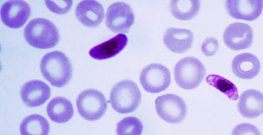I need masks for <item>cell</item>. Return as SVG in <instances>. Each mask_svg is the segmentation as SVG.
I'll use <instances>...</instances> for the list:
<instances>
[{
	"mask_svg": "<svg viewBox=\"0 0 263 135\" xmlns=\"http://www.w3.org/2000/svg\"><path fill=\"white\" fill-rule=\"evenodd\" d=\"M232 134H260L258 129L251 124L242 123L235 127Z\"/></svg>",
	"mask_w": 263,
	"mask_h": 135,
	"instance_id": "cell-25",
	"label": "cell"
},
{
	"mask_svg": "<svg viewBox=\"0 0 263 135\" xmlns=\"http://www.w3.org/2000/svg\"><path fill=\"white\" fill-rule=\"evenodd\" d=\"M201 2L199 0H173L169 9L173 16L178 20L190 21L200 11Z\"/></svg>",
	"mask_w": 263,
	"mask_h": 135,
	"instance_id": "cell-19",
	"label": "cell"
},
{
	"mask_svg": "<svg viewBox=\"0 0 263 135\" xmlns=\"http://www.w3.org/2000/svg\"><path fill=\"white\" fill-rule=\"evenodd\" d=\"M24 36L28 44L42 50L51 49L60 40L57 27L44 18H36L30 21L25 28Z\"/></svg>",
	"mask_w": 263,
	"mask_h": 135,
	"instance_id": "cell-2",
	"label": "cell"
},
{
	"mask_svg": "<svg viewBox=\"0 0 263 135\" xmlns=\"http://www.w3.org/2000/svg\"><path fill=\"white\" fill-rule=\"evenodd\" d=\"M261 0H228L225 8L232 17L248 22L256 20L262 11Z\"/></svg>",
	"mask_w": 263,
	"mask_h": 135,
	"instance_id": "cell-11",
	"label": "cell"
},
{
	"mask_svg": "<svg viewBox=\"0 0 263 135\" xmlns=\"http://www.w3.org/2000/svg\"><path fill=\"white\" fill-rule=\"evenodd\" d=\"M202 51L208 56H212L218 52L219 49V44L214 37L206 38L202 45Z\"/></svg>",
	"mask_w": 263,
	"mask_h": 135,
	"instance_id": "cell-24",
	"label": "cell"
},
{
	"mask_svg": "<svg viewBox=\"0 0 263 135\" xmlns=\"http://www.w3.org/2000/svg\"><path fill=\"white\" fill-rule=\"evenodd\" d=\"M127 36L119 34L110 40L92 48L89 54L93 59L105 60L118 55L128 44Z\"/></svg>",
	"mask_w": 263,
	"mask_h": 135,
	"instance_id": "cell-17",
	"label": "cell"
},
{
	"mask_svg": "<svg viewBox=\"0 0 263 135\" xmlns=\"http://www.w3.org/2000/svg\"><path fill=\"white\" fill-rule=\"evenodd\" d=\"M40 69L44 78L56 88H61L71 81L73 69L68 57L55 51L45 54L41 62Z\"/></svg>",
	"mask_w": 263,
	"mask_h": 135,
	"instance_id": "cell-1",
	"label": "cell"
},
{
	"mask_svg": "<svg viewBox=\"0 0 263 135\" xmlns=\"http://www.w3.org/2000/svg\"><path fill=\"white\" fill-rule=\"evenodd\" d=\"M155 104L159 117L167 123H180L186 117L187 106L180 96L174 94L159 96L156 99Z\"/></svg>",
	"mask_w": 263,
	"mask_h": 135,
	"instance_id": "cell-6",
	"label": "cell"
},
{
	"mask_svg": "<svg viewBox=\"0 0 263 135\" xmlns=\"http://www.w3.org/2000/svg\"><path fill=\"white\" fill-rule=\"evenodd\" d=\"M143 131L142 121L135 117L125 118L117 125V133L119 135H140Z\"/></svg>",
	"mask_w": 263,
	"mask_h": 135,
	"instance_id": "cell-22",
	"label": "cell"
},
{
	"mask_svg": "<svg viewBox=\"0 0 263 135\" xmlns=\"http://www.w3.org/2000/svg\"><path fill=\"white\" fill-rule=\"evenodd\" d=\"M206 73L205 67L201 61L195 57L187 56L176 64L175 80L182 89L192 90L202 82Z\"/></svg>",
	"mask_w": 263,
	"mask_h": 135,
	"instance_id": "cell-4",
	"label": "cell"
},
{
	"mask_svg": "<svg viewBox=\"0 0 263 135\" xmlns=\"http://www.w3.org/2000/svg\"><path fill=\"white\" fill-rule=\"evenodd\" d=\"M260 63L254 54L245 53L234 57L232 63L234 74L242 80L255 78L260 70Z\"/></svg>",
	"mask_w": 263,
	"mask_h": 135,
	"instance_id": "cell-15",
	"label": "cell"
},
{
	"mask_svg": "<svg viewBox=\"0 0 263 135\" xmlns=\"http://www.w3.org/2000/svg\"><path fill=\"white\" fill-rule=\"evenodd\" d=\"M135 21L134 13L131 7L123 2L116 3L108 8L106 25L115 33H127Z\"/></svg>",
	"mask_w": 263,
	"mask_h": 135,
	"instance_id": "cell-8",
	"label": "cell"
},
{
	"mask_svg": "<svg viewBox=\"0 0 263 135\" xmlns=\"http://www.w3.org/2000/svg\"><path fill=\"white\" fill-rule=\"evenodd\" d=\"M20 131L22 135H47L50 131V124L42 115L33 114L22 121Z\"/></svg>",
	"mask_w": 263,
	"mask_h": 135,
	"instance_id": "cell-20",
	"label": "cell"
},
{
	"mask_svg": "<svg viewBox=\"0 0 263 135\" xmlns=\"http://www.w3.org/2000/svg\"><path fill=\"white\" fill-rule=\"evenodd\" d=\"M77 106L82 118L89 121H96L105 114L108 103L105 95L101 92L96 89H88L78 95Z\"/></svg>",
	"mask_w": 263,
	"mask_h": 135,
	"instance_id": "cell-5",
	"label": "cell"
},
{
	"mask_svg": "<svg viewBox=\"0 0 263 135\" xmlns=\"http://www.w3.org/2000/svg\"><path fill=\"white\" fill-rule=\"evenodd\" d=\"M238 109L243 118L253 119L263 112V96L261 92L253 89L243 92L238 103Z\"/></svg>",
	"mask_w": 263,
	"mask_h": 135,
	"instance_id": "cell-16",
	"label": "cell"
},
{
	"mask_svg": "<svg viewBox=\"0 0 263 135\" xmlns=\"http://www.w3.org/2000/svg\"><path fill=\"white\" fill-rule=\"evenodd\" d=\"M109 99L111 107L116 111L126 114L138 109L142 101V93L134 81L125 80L112 87Z\"/></svg>",
	"mask_w": 263,
	"mask_h": 135,
	"instance_id": "cell-3",
	"label": "cell"
},
{
	"mask_svg": "<svg viewBox=\"0 0 263 135\" xmlns=\"http://www.w3.org/2000/svg\"><path fill=\"white\" fill-rule=\"evenodd\" d=\"M139 81L146 91L158 93L170 86L171 74L165 66L152 64L146 66L141 72Z\"/></svg>",
	"mask_w": 263,
	"mask_h": 135,
	"instance_id": "cell-7",
	"label": "cell"
},
{
	"mask_svg": "<svg viewBox=\"0 0 263 135\" xmlns=\"http://www.w3.org/2000/svg\"><path fill=\"white\" fill-rule=\"evenodd\" d=\"M79 21L89 28L98 27L105 17L104 9L98 2L86 0L80 3L75 10Z\"/></svg>",
	"mask_w": 263,
	"mask_h": 135,
	"instance_id": "cell-13",
	"label": "cell"
},
{
	"mask_svg": "<svg viewBox=\"0 0 263 135\" xmlns=\"http://www.w3.org/2000/svg\"><path fill=\"white\" fill-rule=\"evenodd\" d=\"M206 82L226 94L231 100L236 101L238 99L239 94L237 86L223 77L217 74H211L206 77Z\"/></svg>",
	"mask_w": 263,
	"mask_h": 135,
	"instance_id": "cell-21",
	"label": "cell"
},
{
	"mask_svg": "<svg viewBox=\"0 0 263 135\" xmlns=\"http://www.w3.org/2000/svg\"><path fill=\"white\" fill-rule=\"evenodd\" d=\"M31 9L29 4L22 0H10L1 8V18L7 27L16 29L23 26L31 15Z\"/></svg>",
	"mask_w": 263,
	"mask_h": 135,
	"instance_id": "cell-10",
	"label": "cell"
},
{
	"mask_svg": "<svg viewBox=\"0 0 263 135\" xmlns=\"http://www.w3.org/2000/svg\"><path fill=\"white\" fill-rule=\"evenodd\" d=\"M163 42L172 52L183 53L191 49L194 42V35L186 29L168 28L164 33Z\"/></svg>",
	"mask_w": 263,
	"mask_h": 135,
	"instance_id": "cell-14",
	"label": "cell"
},
{
	"mask_svg": "<svg viewBox=\"0 0 263 135\" xmlns=\"http://www.w3.org/2000/svg\"><path fill=\"white\" fill-rule=\"evenodd\" d=\"M74 110L71 102L67 98L57 97L52 99L47 107V113L54 122L64 123L73 117Z\"/></svg>",
	"mask_w": 263,
	"mask_h": 135,
	"instance_id": "cell-18",
	"label": "cell"
},
{
	"mask_svg": "<svg viewBox=\"0 0 263 135\" xmlns=\"http://www.w3.org/2000/svg\"><path fill=\"white\" fill-rule=\"evenodd\" d=\"M223 38L225 45L232 50L248 49L252 46L253 43L252 28L247 24L233 23L225 30Z\"/></svg>",
	"mask_w": 263,
	"mask_h": 135,
	"instance_id": "cell-9",
	"label": "cell"
},
{
	"mask_svg": "<svg viewBox=\"0 0 263 135\" xmlns=\"http://www.w3.org/2000/svg\"><path fill=\"white\" fill-rule=\"evenodd\" d=\"M46 6L52 12L57 14H65L68 13L72 6V0L67 1H45Z\"/></svg>",
	"mask_w": 263,
	"mask_h": 135,
	"instance_id": "cell-23",
	"label": "cell"
},
{
	"mask_svg": "<svg viewBox=\"0 0 263 135\" xmlns=\"http://www.w3.org/2000/svg\"><path fill=\"white\" fill-rule=\"evenodd\" d=\"M50 87L44 82L33 80L22 87L21 96L24 104L28 107L35 108L44 104L51 97Z\"/></svg>",
	"mask_w": 263,
	"mask_h": 135,
	"instance_id": "cell-12",
	"label": "cell"
}]
</instances>
